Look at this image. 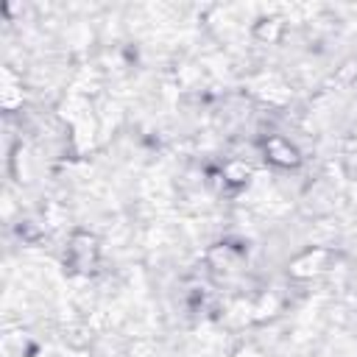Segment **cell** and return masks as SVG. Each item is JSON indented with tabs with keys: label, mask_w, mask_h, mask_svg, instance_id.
Segmentation results:
<instances>
[{
	"label": "cell",
	"mask_w": 357,
	"mask_h": 357,
	"mask_svg": "<svg viewBox=\"0 0 357 357\" xmlns=\"http://www.w3.org/2000/svg\"><path fill=\"white\" fill-rule=\"evenodd\" d=\"M265 153H268V159H271L273 165H282V167H293V165L298 162L296 148H293L287 139H282V137L268 139V142H265Z\"/></svg>",
	"instance_id": "obj_1"
}]
</instances>
